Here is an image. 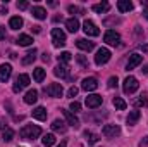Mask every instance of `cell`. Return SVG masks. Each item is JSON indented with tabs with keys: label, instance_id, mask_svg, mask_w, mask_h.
I'll return each instance as SVG.
<instances>
[{
	"label": "cell",
	"instance_id": "obj_10",
	"mask_svg": "<svg viewBox=\"0 0 148 147\" xmlns=\"http://www.w3.org/2000/svg\"><path fill=\"white\" fill-rule=\"evenodd\" d=\"M81 88H83L84 92H93V90H97V88H98L97 78H84L83 83H81Z\"/></svg>",
	"mask_w": 148,
	"mask_h": 147
},
{
	"label": "cell",
	"instance_id": "obj_2",
	"mask_svg": "<svg viewBox=\"0 0 148 147\" xmlns=\"http://www.w3.org/2000/svg\"><path fill=\"white\" fill-rule=\"evenodd\" d=\"M110 50L109 49H105V47H102V49H98L97 50V55H95V64L97 66H103V64H107L109 61H110Z\"/></svg>",
	"mask_w": 148,
	"mask_h": 147
},
{
	"label": "cell",
	"instance_id": "obj_7",
	"mask_svg": "<svg viewBox=\"0 0 148 147\" xmlns=\"http://www.w3.org/2000/svg\"><path fill=\"white\" fill-rule=\"evenodd\" d=\"M83 31H84L88 37H98V35H100V30L97 28V24H95L93 21H90V19H86V21L83 23Z\"/></svg>",
	"mask_w": 148,
	"mask_h": 147
},
{
	"label": "cell",
	"instance_id": "obj_39",
	"mask_svg": "<svg viewBox=\"0 0 148 147\" xmlns=\"http://www.w3.org/2000/svg\"><path fill=\"white\" fill-rule=\"evenodd\" d=\"M69 109L74 111V112H77V111H81V104H79V102H76V101H73V102H71V106H69Z\"/></svg>",
	"mask_w": 148,
	"mask_h": 147
},
{
	"label": "cell",
	"instance_id": "obj_23",
	"mask_svg": "<svg viewBox=\"0 0 148 147\" xmlns=\"http://www.w3.org/2000/svg\"><path fill=\"white\" fill-rule=\"evenodd\" d=\"M16 43L21 45V47H29L33 43V38L29 37V35H19V38L16 40Z\"/></svg>",
	"mask_w": 148,
	"mask_h": 147
},
{
	"label": "cell",
	"instance_id": "obj_13",
	"mask_svg": "<svg viewBox=\"0 0 148 147\" xmlns=\"http://www.w3.org/2000/svg\"><path fill=\"white\" fill-rule=\"evenodd\" d=\"M60 111H62V114H64V118H66L67 125H71L73 128H77V126H79V119L74 116L71 111H66V109H60Z\"/></svg>",
	"mask_w": 148,
	"mask_h": 147
},
{
	"label": "cell",
	"instance_id": "obj_20",
	"mask_svg": "<svg viewBox=\"0 0 148 147\" xmlns=\"http://www.w3.org/2000/svg\"><path fill=\"white\" fill-rule=\"evenodd\" d=\"M117 9H119V12H129V10H133V3L129 0H119Z\"/></svg>",
	"mask_w": 148,
	"mask_h": 147
},
{
	"label": "cell",
	"instance_id": "obj_37",
	"mask_svg": "<svg viewBox=\"0 0 148 147\" xmlns=\"http://www.w3.org/2000/svg\"><path fill=\"white\" fill-rule=\"evenodd\" d=\"M117 83H119L117 76H110V78H109V88H115V87H117Z\"/></svg>",
	"mask_w": 148,
	"mask_h": 147
},
{
	"label": "cell",
	"instance_id": "obj_36",
	"mask_svg": "<svg viewBox=\"0 0 148 147\" xmlns=\"http://www.w3.org/2000/svg\"><path fill=\"white\" fill-rule=\"evenodd\" d=\"M76 59H77V62H79V64H81L83 68H88V59H86L84 55H77Z\"/></svg>",
	"mask_w": 148,
	"mask_h": 147
},
{
	"label": "cell",
	"instance_id": "obj_9",
	"mask_svg": "<svg viewBox=\"0 0 148 147\" xmlns=\"http://www.w3.org/2000/svg\"><path fill=\"white\" fill-rule=\"evenodd\" d=\"M102 133H103L107 139H114V137H117V135L121 133V126H119V125H105V126L102 128Z\"/></svg>",
	"mask_w": 148,
	"mask_h": 147
},
{
	"label": "cell",
	"instance_id": "obj_45",
	"mask_svg": "<svg viewBox=\"0 0 148 147\" xmlns=\"http://www.w3.org/2000/svg\"><path fill=\"white\" fill-rule=\"evenodd\" d=\"M0 14H7V7L5 5H0Z\"/></svg>",
	"mask_w": 148,
	"mask_h": 147
},
{
	"label": "cell",
	"instance_id": "obj_14",
	"mask_svg": "<svg viewBox=\"0 0 148 147\" xmlns=\"http://www.w3.org/2000/svg\"><path fill=\"white\" fill-rule=\"evenodd\" d=\"M76 45H77V49H81V50H84V52H90V50L95 49V43L90 42V40H84V38L76 40Z\"/></svg>",
	"mask_w": 148,
	"mask_h": 147
},
{
	"label": "cell",
	"instance_id": "obj_18",
	"mask_svg": "<svg viewBox=\"0 0 148 147\" xmlns=\"http://www.w3.org/2000/svg\"><path fill=\"white\" fill-rule=\"evenodd\" d=\"M52 130L57 132V133H66L67 126H66V123H64L62 119H55V121L52 123Z\"/></svg>",
	"mask_w": 148,
	"mask_h": 147
},
{
	"label": "cell",
	"instance_id": "obj_34",
	"mask_svg": "<svg viewBox=\"0 0 148 147\" xmlns=\"http://www.w3.org/2000/svg\"><path fill=\"white\" fill-rule=\"evenodd\" d=\"M71 59H73V57H71L69 52H62V54L59 55V62H60V64H67V62H71Z\"/></svg>",
	"mask_w": 148,
	"mask_h": 147
},
{
	"label": "cell",
	"instance_id": "obj_22",
	"mask_svg": "<svg viewBox=\"0 0 148 147\" xmlns=\"http://www.w3.org/2000/svg\"><path fill=\"white\" fill-rule=\"evenodd\" d=\"M140 118H141V112H140V111H131V112L127 114L126 121H127V125H136Z\"/></svg>",
	"mask_w": 148,
	"mask_h": 147
},
{
	"label": "cell",
	"instance_id": "obj_12",
	"mask_svg": "<svg viewBox=\"0 0 148 147\" xmlns=\"http://www.w3.org/2000/svg\"><path fill=\"white\" fill-rule=\"evenodd\" d=\"M143 62V55H140V54H131L129 55V61H127V64H126V69L129 71V69H134L136 66H140Z\"/></svg>",
	"mask_w": 148,
	"mask_h": 147
},
{
	"label": "cell",
	"instance_id": "obj_11",
	"mask_svg": "<svg viewBox=\"0 0 148 147\" xmlns=\"http://www.w3.org/2000/svg\"><path fill=\"white\" fill-rule=\"evenodd\" d=\"M102 95H97V94H93V95H88L86 97V107H90V109H95V107H98V106H102Z\"/></svg>",
	"mask_w": 148,
	"mask_h": 147
},
{
	"label": "cell",
	"instance_id": "obj_30",
	"mask_svg": "<svg viewBox=\"0 0 148 147\" xmlns=\"http://www.w3.org/2000/svg\"><path fill=\"white\" fill-rule=\"evenodd\" d=\"M134 106H136V107H147V106H148V95H147V94L140 95V97L134 101Z\"/></svg>",
	"mask_w": 148,
	"mask_h": 147
},
{
	"label": "cell",
	"instance_id": "obj_49",
	"mask_svg": "<svg viewBox=\"0 0 148 147\" xmlns=\"http://www.w3.org/2000/svg\"><path fill=\"white\" fill-rule=\"evenodd\" d=\"M141 71H143L145 74H148V66H143V69H141Z\"/></svg>",
	"mask_w": 148,
	"mask_h": 147
},
{
	"label": "cell",
	"instance_id": "obj_48",
	"mask_svg": "<svg viewBox=\"0 0 148 147\" xmlns=\"http://www.w3.org/2000/svg\"><path fill=\"white\" fill-rule=\"evenodd\" d=\"M143 7H145V5H143ZM143 14H145V17L148 19V7H145V10H143Z\"/></svg>",
	"mask_w": 148,
	"mask_h": 147
},
{
	"label": "cell",
	"instance_id": "obj_5",
	"mask_svg": "<svg viewBox=\"0 0 148 147\" xmlns=\"http://www.w3.org/2000/svg\"><path fill=\"white\" fill-rule=\"evenodd\" d=\"M45 94H47L48 97H55V99H59V97H62L64 88H62L60 83H50L48 87H45Z\"/></svg>",
	"mask_w": 148,
	"mask_h": 147
},
{
	"label": "cell",
	"instance_id": "obj_46",
	"mask_svg": "<svg viewBox=\"0 0 148 147\" xmlns=\"http://www.w3.org/2000/svg\"><path fill=\"white\" fill-rule=\"evenodd\" d=\"M40 28H41V26H33V28H31V30H33V31H35V33H40V31H41V30H40Z\"/></svg>",
	"mask_w": 148,
	"mask_h": 147
},
{
	"label": "cell",
	"instance_id": "obj_26",
	"mask_svg": "<svg viewBox=\"0 0 148 147\" xmlns=\"http://www.w3.org/2000/svg\"><path fill=\"white\" fill-rule=\"evenodd\" d=\"M36 101H38V92H36V90H29V92L24 95V102H26V104H29V106H31V104H35Z\"/></svg>",
	"mask_w": 148,
	"mask_h": 147
},
{
	"label": "cell",
	"instance_id": "obj_3",
	"mask_svg": "<svg viewBox=\"0 0 148 147\" xmlns=\"http://www.w3.org/2000/svg\"><path fill=\"white\" fill-rule=\"evenodd\" d=\"M52 43H53V47H57V49H60V47L66 45V33H64L60 28H53V30H52Z\"/></svg>",
	"mask_w": 148,
	"mask_h": 147
},
{
	"label": "cell",
	"instance_id": "obj_40",
	"mask_svg": "<svg viewBox=\"0 0 148 147\" xmlns=\"http://www.w3.org/2000/svg\"><path fill=\"white\" fill-rule=\"evenodd\" d=\"M77 92H79V90H77L76 87H71V88H69V92H67V95H69V97H76V95H77Z\"/></svg>",
	"mask_w": 148,
	"mask_h": 147
},
{
	"label": "cell",
	"instance_id": "obj_15",
	"mask_svg": "<svg viewBox=\"0 0 148 147\" xmlns=\"http://www.w3.org/2000/svg\"><path fill=\"white\" fill-rule=\"evenodd\" d=\"M12 74V66L10 64H0V81H7Z\"/></svg>",
	"mask_w": 148,
	"mask_h": 147
},
{
	"label": "cell",
	"instance_id": "obj_25",
	"mask_svg": "<svg viewBox=\"0 0 148 147\" xmlns=\"http://www.w3.org/2000/svg\"><path fill=\"white\" fill-rule=\"evenodd\" d=\"M55 140H57V139H55L53 133H45L43 139H41V144H43L45 147H52L53 144H55Z\"/></svg>",
	"mask_w": 148,
	"mask_h": 147
},
{
	"label": "cell",
	"instance_id": "obj_43",
	"mask_svg": "<svg viewBox=\"0 0 148 147\" xmlns=\"http://www.w3.org/2000/svg\"><path fill=\"white\" fill-rule=\"evenodd\" d=\"M41 61H45V62H48V61H50V55H48V54L45 52V54L41 55Z\"/></svg>",
	"mask_w": 148,
	"mask_h": 147
},
{
	"label": "cell",
	"instance_id": "obj_4",
	"mask_svg": "<svg viewBox=\"0 0 148 147\" xmlns=\"http://www.w3.org/2000/svg\"><path fill=\"white\" fill-rule=\"evenodd\" d=\"M138 87H140V83H138V80L134 78V76H127L126 80H124V85H122V90H124V94H134L136 90H138Z\"/></svg>",
	"mask_w": 148,
	"mask_h": 147
},
{
	"label": "cell",
	"instance_id": "obj_38",
	"mask_svg": "<svg viewBox=\"0 0 148 147\" xmlns=\"http://www.w3.org/2000/svg\"><path fill=\"white\" fill-rule=\"evenodd\" d=\"M114 23L117 24V23H121V19H119V17H109V19H105V21H103V24H105V26H109V24H114Z\"/></svg>",
	"mask_w": 148,
	"mask_h": 147
},
{
	"label": "cell",
	"instance_id": "obj_31",
	"mask_svg": "<svg viewBox=\"0 0 148 147\" xmlns=\"http://www.w3.org/2000/svg\"><path fill=\"white\" fill-rule=\"evenodd\" d=\"M112 104L115 106V109H119V111H124L126 107H127L126 101H124V99H121V97H115V99L112 101Z\"/></svg>",
	"mask_w": 148,
	"mask_h": 147
},
{
	"label": "cell",
	"instance_id": "obj_35",
	"mask_svg": "<svg viewBox=\"0 0 148 147\" xmlns=\"http://www.w3.org/2000/svg\"><path fill=\"white\" fill-rule=\"evenodd\" d=\"M69 12L71 14H84V10L81 7H77V5H69Z\"/></svg>",
	"mask_w": 148,
	"mask_h": 147
},
{
	"label": "cell",
	"instance_id": "obj_44",
	"mask_svg": "<svg viewBox=\"0 0 148 147\" xmlns=\"http://www.w3.org/2000/svg\"><path fill=\"white\" fill-rule=\"evenodd\" d=\"M147 144H148V137H145V139H143V140H141V142H140V147L147 146Z\"/></svg>",
	"mask_w": 148,
	"mask_h": 147
},
{
	"label": "cell",
	"instance_id": "obj_41",
	"mask_svg": "<svg viewBox=\"0 0 148 147\" xmlns=\"http://www.w3.org/2000/svg\"><path fill=\"white\" fill-rule=\"evenodd\" d=\"M17 9H21V10L28 9V2H17Z\"/></svg>",
	"mask_w": 148,
	"mask_h": 147
},
{
	"label": "cell",
	"instance_id": "obj_24",
	"mask_svg": "<svg viewBox=\"0 0 148 147\" xmlns=\"http://www.w3.org/2000/svg\"><path fill=\"white\" fill-rule=\"evenodd\" d=\"M31 14H33L36 19H45V17H47V10H45L43 7H40V5H35V7L31 9Z\"/></svg>",
	"mask_w": 148,
	"mask_h": 147
},
{
	"label": "cell",
	"instance_id": "obj_27",
	"mask_svg": "<svg viewBox=\"0 0 148 147\" xmlns=\"http://www.w3.org/2000/svg\"><path fill=\"white\" fill-rule=\"evenodd\" d=\"M33 78H35L36 83H41L45 80V69L43 68H35L33 69Z\"/></svg>",
	"mask_w": 148,
	"mask_h": 147
},
{
	"label": "cell",
	"instance_id": "obj_42",
	"mask_svg": "<svg viewBox=\"0 0 148 147\" xmlns=\"http://www.w3.org/2000/svg\"><path fill=\"white\" fill-rule=\"evenodd\" d=\"M0 40H5V28L0 26Z\"/></svg>",
	"mask_w": 148,
	"mask_h": 147
},
{
	"label": "cell",
	"instance_id": "obj_50",
	"mask_svg": "<svg viewBox=\"0 0 148 147\" xmlns=\"http://www.w3.org/2000/svg\"><path fill=\"white\" fill-rule=\"evenodd\" d=\"M57 147H66V142H62V144H60V146H57Z\"/></svg>",
	"mask_w": 148,
	"mask_h": 147
},
{
	"label": "cell",
	"instance_id": "obj_1",
	"mask_svg": "<svg viewBox=\"0 0 148 147\" xmlns=\"http://www.w3.org/2000/svg\"><path fill=\"white\" fill-rule=\"evenodd\" d=\"M41 135V128L38 125H24L19 132V137L23 140H35Z\"/></svg>",
	"mask_w": 148,
	"mask_h": 147
},
{
	"label": "cell",
	"instance_id": "obj_28",
	"mask_svg": "<svg viewBox=\"0 0 148 147\" xmlns=\"http://www.w3.org/2000/svg\"><path fill=\"white\" fill-rule=\"evenodd\" d=\"M91 9H93L95 12H98V14H103V12H107V10L110 9V5H109L107 2H102V3H95Z\"/></svg>",
	"mask_w": 148,
	"mask_h": 147
},
{
	"label": "cell",
	"instance_id": "obj_16",
	"mask_svg": "<svg viewBox=\"0 0 148 147\" xmlns=\"http://www.w3.org/2000/svg\"><path fill=\"white\" fill-rule=\"evenodd\" d=\"M53 74L55 76H59V78H67V74H69V68L66 66V64H57L55 66V69H53Z\"/></svg>",
	"mask_w": 148,
	"mask_h": 147
},
{
	"label": "cell",
	"instance_id": "obj_47",
	"mask_svg": "<svg viewBox=\"0 0 148 147\" xmlns=\"http://www.w3.org/2000/svg\"><path fill=\"white\" fill-rule=\"evenodd\" d=\"M140 49H141L143 52H148V45H140Z\"/></svg>",
	"mask_w": 148,
	"mask_h": 147
},
{
	"label": "cell",
	"instance_id": "obj_6",
	"mask_svg": "<svg viewBox=\"0 0 148 147\" xmlns=\"http://www.w3.org/2000/svg\"><path fill=\"white\" fill-rule=\"evenodd\" d=\"M103 42H105L107 45L117 47V45L121 43V37H119V33H117V31L109 30V31H105V35H103Z\"/></svg>",
	"mask_w": 148,
	"mask_h": 147
},
{
	"label": "cell",
	"instance_id": "obj_21",
	"mask_svg": "<svg viewBox=\"0 0 148 147\" xmlns=\"http://www.w3.org/2000/svg\"><path fill=\"white\" fill-rule=\"evenodd\" d=\"M66 28H67V31H71V33H76V31L79 30V23H77V19H76V17H71V19H67V21H66Z\"/></svg>",
	"mask_w": 148,
	"mask_h": 147
},
{
	"label": "cell",
	"instance_id": "obj_32",
	"mask_svg": "<svg viewBox=\"0 0 148 147\" xmlns=\"http://www.w3.org/2000/svg\"><path fill=\"white\" fill-rule=\"evenodd\" d=\"M84 137H86V140H88V144L90 146H93V144H97L98 142V135L97 133H93V132H84Z\"/></svg>",
	"mask_w": 148,
	"mask_h": 147
},
{
	"label": "cell",
	"instance_id": "obj_17",
	"mask_svg": "<svg viewBox=\"0 0 148 147\" xmlns=\"http://www.w3.org/2000/svg\"><path fill=\"white\" fill-rule=\"evenodd\" d=\"M33 118L38 119V121H45V119H47V109L41 107V106L35 107V109H33Z\"/></svg>",
	"mask_w": 148,
	"mask_h": 147
},
{
	"label": "cell",
	"instance_id": "obj_19",
	"mask_svg": "<svg viewBox=\"0 0 148 147\" xmlns=\"http://www.w3.org/2000/svg\"><path fill=\"white\" fill-rule=\"evenodd\" d=\"M36 54H38L36 49L29 50V52H28V54H26V55L23 57V64H24V66H28V64H33V62L36 61Z\"/></svg>",
	"mask_w": 148,
	"mask_h": 147
},
{
	"label": "cell",
	"instance_id": "obj_8",
	"mask_svg": "<svg viewBox=\"0 0 148 147\" xmlns=\"http://www.w3.org/2000/svg\"><path fill=\"white\" fill-rule=\"evenodd\" d=\"M28 85H29V76H28V74H19V76L16 78V83H14L12 90L17 94V92H21L23 88H26Z\"/></svg>",
	"mask_w": 148,
	"mask_h": 147
},
{
	"label": "cell",
	"instance_id": "obj_29",
	"mask_svg": "<svg viewBox=\"0 0 148 147\" xmlns=\"http://www.w3.org/2000/svg\"><path fill=\"white\" fill-rule=\"evenodd\" d=\"M9 26H10L12 30H19V28L23 26V19H21L19 16H14V17H10V21H9Z\"/></svg>",
	"mask_w": 148,
	"mask_h": 147
},
{
	"label": "cell",
	"instance_id": "obj_33",
	"mask_svg": "<svg viewBox=\"0 0 148 147\" xmlns=\"http://www.w3.org/2000/svg\"><path fill=\"white\" fill-rule=\"evenodd\" d=\"M2 139H3L5 142L14 140V130H12V128H5V130L2 132Z\"/></svg>",
	"mask_w": 148,
	"mask_h": 147
}]
</instances>
